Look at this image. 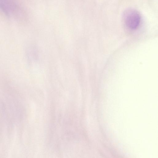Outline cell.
Masks as SVG:
<instances>
[{
  "mask_svg": "<svg viewBox=\"0 0 158 158\" xmlns=\"http://www.w3.org/2000/svg\"><path fill=\"white\" fill-rule=\"evenodd\" d=\"M123 18L126 26L131 30L138 27L140 22V16L139 13L135 9L128 8L123 13Z\"/></svg>",
  "mask_w": 158,
  "mask_h": 158,
  "instance_id": "6da1fadb",
  "label": "cell"
}]
</instances>
